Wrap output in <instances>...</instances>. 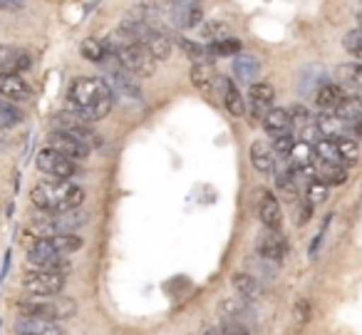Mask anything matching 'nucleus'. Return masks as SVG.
Returning <instances> with one entry per match:
<instances>
[{"label":"nucleus","mask_w":362,"mask_h":335,"mask_svg":"<svg viewBox=\"0 0 362 335\" xmlns=\"http://www.w3.org/2000/svg\"><path fill=\"white\" fill-rule=\"evenodd\" d=\"M67 102H70V110L77 112L82 120L100 122L115 107V92L110 82L102 77H77L67 90Z\"/></svg>","instance_id":"1"},{"label":"nucleus","mask_w":362,"mask_h":335,"mask_svg":"<svg viewBox=\"0 0 362 335\" xmlns=\"http://www.w3.org/2000/svg\"><path fill=\"white\" fill-rule=\"evenodd\" d=\"M82 249V239L77 234H52L35 239L28 249V261L33 268H45V271H62L67 273L70 263L65 256L75 254Z\"/></svg>","instance_id":"2"},{"label":"nucleus","mask_w":362,"mask_h":335,"mask_svg":"<svg viewBox=\"0 0 362 335\" xmlns=\"http://www.w3.org/2000/svg\"><path fill=\"white\" fill-rule=\"evenodd\" d=\"M30 199L42 214H67L85 201V191L67 179H45L33 186Z\"/></svg>","instance_id":"3"},{"label":"nucleus","mask_w":362,"mask_h":335,"mask_svg":"<svg viewBox=\"0 0 362 335\" xmlns=\"http://www.w3.org/2000/svg\"><path fill=\"white\" fill-rule=\"evenodd\" d=\"M107 45H110L112 55L117 57V62H119L124 70H129L132 75H136V77L154 75V70H156L154 55H151V52L146 50L141 42L132 40L127 33L117 30L115 38H112V40H107Z\"/></svg>","instance_id":"4"},{"label":"nucleus","mask_w":362,"mask_h":335,"mask_svg":"<svg viewBox=\"0 0 362 335\" xmlns=\"http://www.w3.org/2000/svg\"><path fill=\"white\" fill-rule=\"evenodd\" d=\"M23 288L30 295H37V298H50V295H57L65 288V273L62 271H45V268L25 271Z\"/></svg>","instance_id":"5"},{"label":"nucleus","mask_w":362,"mask_h":335,"mask_svg":"<svg viewBox=\"0 0 362 335\" xmlns=\"http://www.w3.org/2000/svg\"><path fill=\"white\" fill-rule=\"evenodd\" d=\"M52 125H55V130L60 132H67V135L77 137V140L87 142L90 147H97L100 144V135H97L95 130H92V122L82 120L77 112H57L55 117H52Z\"/></svg>","instance_id":"6"},{"label":"nucleus","mask_w":362,"mask_h":335,"mask_svg":"<svg viewBox=\"0 0 362 335\" xmlns=\"http://www.w3.org/2000/svg\"><path fill=\"white\" fill-rule=\"evenodd\" d=\"M35 164H37V169H40L42 174L52 176V179H70V176L77 171L75 159L60 154V152L52 149V147H45V149L37 152Z\"/></svg>","instance_id":"7"},{"label":"nucleus","mask_w":362,"mask_h":335,"mask_svg":"<svg viewBox=\"0 0 362 335\" xmlns=\"http://www.w3.org/2000/svg\"><path fill=\"white\" fill-rule=\"evenodd\" d=\"M18 310H21L23 318H40V320H60L67 318L72 313V305L67 303H55V300H42V298H33L25 300V303H18Z\"/></svg>","instance_id":"8"},{"label":"nucleus","mask_w":362,"mask_h":335,"mask_svg":"<svg viewBox=\"0 0 362 335\" xmlns=\"http://www.w3.org/2000/svg\"><path fill=\"white\" fill-rule=\"evenodd\" d=\"M288 169H291V174L296 179H300V176H310L313 179L315 176V152H313V144L296 140L291 154H288Z\"/></svg>","instance_id":"9"},{"label":"nucleus","mask_w":362,"mask_h":335,"mask_svg":"<svg viewBox=\"0 0 362 335\" xmlns=\"http://www.w3.org/2000/svg\"><path fill=\"white\" fill-rule=\"evenodd\" d=\"M256 254L261 256L263 261H273V263H281L288 254V244L283 239L281 231L266 229L256 241Z\"/></svg>","instance_id":"10"},{"label":"nucleus","mask_w":362,"mask_h":335,"mask_svg":"<svg viewBox=\"0 0 362 335\" xmlns=\"http://www.w3.org/2000/svg\"><path fill=\"white\" fill-rule=\"evenodd\" d=\"M47 147H52V149H57L60 154L70 157V159H85L87 154H90L92 147L87 144V142L77 140V137L67 135V132H50V137H47Z\"/></svg>","instance_id":"11"},{"label":"nucleus","mask_w":362,"mask_h":335,"mask_svg":"<svg viewBox=\"0 0 362 335\" xmlns=\"http://www.w3.org/2000/svg\"><path fill=\"white\" fill-rule=\"evenodd\" d=\"M192 82L202 95L214 97L216 95V90H221L223 77L216 72L214 62H197V65L192 67Z\"/></svg>","instance_id":"12"},{"label":"nucleus","mask_w":362,"mask_h":335,"mask_svg":"<svg viewBox=\"0 0 362 335\" xmlns=\"http://www.w3.org/2000/svg\"><path fill=\"white\" fill-rule=\"evenodd\" d=\"M273 100H276V90H273V85H268L266 80H258V82H253V85H248L246 110H251L256 117L263 120V115L273 107Z\"/></svg>","instance_id":"13"},{"label":"nucleus","mask_w":362,"mask_h":335,"mask_svg":"<svg viewBox=\"0 0 362 335\" xmlns=\"http://www.w3.org/2000/svg\"><path fill=\"white\" fill-rule=\"evenodd\" d=\"M258 219H261L263 229L281 231L283 226V211L278 199L271 191H258Z\"/></svg>","instance_id":"14"},{"label":"nucleus","mask_w":362,"mask_h":335,"mask_svg":"<svg viewBox=\"0 0 362 335\" xmlns=\"http://www.w3.org/2000/svg\"><path fill=\"white\" fill-rule=\"evenodd\" d=\"M30 65H33V57L25 50L13 45H0V75H8V72L21 75Z\"/></svg>","instance_id":"15"},{"label":"nucleus","mask_w":362,"mask_h":335,"mask_svg":"<svg viewBox=\"0 0 362 335\" xmlns=\"http://www.w3.org/2000/svg\"><path fill=\"white\" fill-rule=\"evenodd\" d=\"M0 95L13 102H25V100H30L33 90L21 75L8 72V75H0Z\"/></svg>","instance_id":"16"},{"label":"nucleus","mask_w":362,"mask_h":335,"mask_svg":"<svg viewBox=\"0 0 362 335\" xmlns=\"http://www.w3.org/2000/svg\"><path fill=\"white\" fill-rule=\"evenodd\" d=\"M317 130H320L322 137H327V140H340V137H350V122L342 120L337 112H325L322 110V115L315 120Z\"/></svg>","instance_id":"17"},{"label":"nucleus","mask_w":362,"mask_h":335,"mask_svg":"<svg viewBox=\"0 0 362 335\" xmlns=\"http://www.w3.org/2000/svg\"><path fill=\"white\" fill-rule=\"evenodd\" d=\"M345 97H347V92H345V87H342L340 82H325V85L315 92L317 107H320V110H325V112H335Z\"/></svg>","instance_id":"18"},{"label":"nucleus","mask_w":362,"mask_h":335,"mask_svg":"<svg viewBox=\"0 0 362 335\" xmlns=\"http://www.w3.org/2000/svg\"><path fill=\"white\" fill-rule=\"evenodd\" d=\"M263 130H266L271 137L293 132V122H291L288 110H283V107H271V110L263 115Z\"/></svg>","instance_id":"19"},{"label":"nucleus","mask_w":362,"mask_h":335,"mask_svg":"<svg viewBox=\"0 0 362 335\" xmlns=\"http://www.w3.org/2000/svg\"><path fill=\"white\" fill-rule=\"evenodd\" d=\"M251 164L258 174H273L276 171V154L266 142H253L251 144Z\"/></svg>","instance_id":"20"},{"label":"nucleus","mask_w":362,"mask_h":335,"mask_svg":"<svg viewBox=\"0 0 362 335\" xmlns=\"http://www.w3.org/2000/svg\"><path fill=\"white\" fill-rule=\"evenodd\" d=\"M315 176L325 186H340L347 181V166L337 164V161H320L315 159Z\"/></svg>","instance_id":"21"},{"label":"nucleus","mask_w":362,"mask_h":335,"mask_svg":"<svg viewBox=\"0 0 362 335\" xmlns=\"http://www.w3.org/2000/svg\"><path fill=\"white\" fill-rule=\"evenodd\" d=\"M16 335H62V328L52 323V320L21 318L16 325Z\"/></svg>","instance_id":"22"},{"label":"nucleus","mask_w":362,"mask_h":335,"mask_svg":"<svg viewBox=\"0 0 362 335\" xmlns=\"http://www.w3.org/2000/svg\"><path fill=\"white\" fill-rule=\"evenodd\" d=\"M233 75L243 82V85H253L261 77V62L253 55H236L233 60Z\"/></svg>","instance_id":"23"},{"label":"nucleus","mask_w":362,"mask_h":335,"mask_svg":"<svg viewBox=\"0 0 362 335\" xmlns=\"http://www.w3.org/2000/svg\"><path fill=\"white\" fill-rule=\"evenodd\" d=\"M221 100H223V107H226L233 117L246 115V100H243V95L238 92V87H236V82H233V80H223Z\"/></svg>","instance_id":"24"},{"label":"nucleus","mask_w":362,"mask_h":335,"mask_svg":"<svg viewBox=\"0 0 362 335\" xmlns=\"http://www.w3.org/2000/svg\"><path fill=\"white\" fill-rule=\"evenodd\" d=\"M174 21L181 28H197L204 21V11L199 3H184V6H174Z\"/></svg>","instance_id":"25"},{"label":"nucleus","mask_w":362,"mask_h":335,"mask_svg":"<svg viewBox=\"0 0 362 335\" xmlns=\"http://www.w3.org/2000/svg\"><path fill=\"white\" fill-rule=\"evenodd\" d=\"M80 52L85 60L95 62V65H105V60L110 57V45L105 40H97V38H87L80 45Z\"/></svg>","instance_id":"26"},{"label":"nucleus","mask_w":362,"mask_h":335,"mask_svg":"<svg viewBox=\"0 0 362 335\" xmlns=\"http://www.w3.org/2000/svg\"><path fill=\"white\" fill-rule=\"evenodd\" d=\"M233 288L243 300H256L261 295V285L251 273H233Z\"/></svg>","instance_id":"27"},{"label":"nucleus","mask_w":362,"mask_h":335,"mask_svg":"<svg viewBox=\"0 0 362 335\" xmlns=\"http://www.w3.org/2000/svg\"><path fill=\"white\" fill-rule=\"evenodd\" d=\"M276 189H278V196H281L283 201H288V204H293V201L298 199V194H300L298 179L291 174V169L281 171V174L276 176Z\"/></svg>","instance_id":"28"},{"label":"nucleus","mask_w":362,"mask_h":335,"mask_svg":"<svg viewBox=\"0 0 362 335\" xmlns=\"http://www.w3.org/2000/svg\"><path fill=\"white\" fill-rule=\"evenodd\" d=\"M337 147V159H340L342 166H355L357 159H360V149H357V142L352 137H340L335 140Z\"/></svg>","instance_id":"29"},{"label":"nucleus","mask_w":362,"mask_h":335,"mask_svg":"<svg viewBox=\"0 0 362 335\" xmlns=\"http://www.w3.org/2000/svg\"><path fill=\"white\" fill-rule=\"evenodd\" d=\"M144 47L151 52V55H154V60H156V62H159V60H166V57L171 55V40H169V38H166L161 30H154V33H151L149 40L144 42Z\"/></svg>","instance_id":"30"},{"label":"nucleus","mask_w":362,"mask_h":335,"mask_svg":"<svg viewBox=\"0 0 362 335\" xmlns=\"http://www.w3.org/2000/svg\"><path fill=\"white\" fill-rule=\"evenodd\" d=\"M335 75H337V80H340V85L362 90V62H350V65L337 67Z\"/></svg>","instance_id":"31"},{"label":"nucleus","mask_w":362,"mask_h":335,"mask_svg":"<svg viewBox=\"0 0 362 335\" xmlns=\"http://www.w3.org/2000/svg\"><path fill=\"white\" fill-rule=\"evenodd\" d=\"M209 52H211V57H228V55H238L241 52V40H236V38H223V40H216V42H206Z\"/></svg>","instance_id":"32"},{"label":"nucleus","mask_w":362,"mask_h":335,"mask_svg":"<svg viewBox=\"0 0 362 335\" xmlns=\"http://www.w3.org/2000/svg\"><path fill=\"white\" fill-rule=\"evenodd\" d=\"M176 42H179V47L184 52H187L192 60L197 62H211V52H209L206 45H199V42L194 40H187V38H176Z\"/></svg>","instance_id":"33"},{"label":"nucleus","mask_w":362,"mask_h":335,"mask_svg":"<svg viewBox=\"0 0 362 335\" xmlns=\"http://www.w3.org/2000/svg\"><path fill=\"white\" fill-rule=\"evenodd\" d=\"M246 303L248 300L243 298H226L221 300V305H218V310H221L223 320H236V318H243V313H246Z\"/></svg>","instance_id":"34"},{"label":"nucleus","mask_w":362,"mask_h":335,"mask_svg":"<svg viewBox=\"0 0 362 335\" xmlns=\"http://www.w3.org/2000/svg\"><path fill=\"white\" fill-rule=\"evenodd\" d=\"M325 70H320V67H308L305 72H303V80H300V92H310L313 87H315V92L320 90L322 85H325Z\"/></svg>","instance_id":"35"},{"label":"nucleus","mask_w":362,"mask_h":335,"mask_svg":"<svg viewBox=\"0 0 362 335\" xmlns=\"http://www.w3.org/2000/svg\"><path fill=\"white\" fill-rule=\"evenodd\" d=\"M23 122V112L18 110L11 102L0 100V130H8V127H16Z\"/></svg>","instance_id":"36"},{"label":"nucleus","mask_w":362,"mask_h":335,"mask_svg":"<svg viewBox=\"0 0 362 335\" xmlns=\"http://www.w3.org/2000/svg\"><path fill=\"white\" fill-rule=\"evenodd\" d=\"M325 199H327V186L322 184V181L317 179V176H313V179L308 181V196H305V201L313 206V209H315V206L322 204Z\"/></svg>","instance_id":"37"},{"label":"nucleus","mask_w":362,"mask_h":335,"mask_svg":"<svg viewBox=\"0 0 362 335\" xmlns=\"http://www.w3.org/2000/svg\"><path fill=\"white\" fill-rule=\"evenodd\" d=\"M335 112L342 117V120L352 122L357 115H362V100H360V97H345V100L340 102V107H337Z\"/></svg>","instance_id":"38"},{"label":"nucleus","mask_w":362,"mask_h":335,"mask_svg":"<svg viewBox=\"0 0 362 335\" xmlns=\"http://www.w3.org/2000/svg\"><path fill=\"white\" fill-rule=\"evenodd\" d=\"M202 38L206 42L223 40V38H228V28L223 25V23H218V21H209L206 25L202 28Z\"/></svg>","instance_id":"39"},{"label":"nucleus","mask_w":362,"mask_h":335,"mask_svg":"<svg viewBox=\"0 0 362 335\" xmlns=\"http://www.w3.org/2000/svg\"><path fill=\"white\" fill-rule=\"evenodd\" d=\"M342 47H345V50L350 52L352 57L362 60V30H360V28H357V30L347 33L345 40H342Z\"/></svg>","instance_id":"40"},{"label":"nucleus","mask_w":362,"mask_h":335,"mask_svg":"<svg viewBox=\"0 0 362 335\" xmlns=\"http://www.w3.org/2000/svg\"><path fill=\"white\" fill-rule=\"evenodd\" d=\"M273 140V154H281V157H288L293 149V144H296V137H293V132H288V135H276L271 137Z\"/></svg>","instance_id":"41"},{"label":"nucleus","mask_w":362,"mask_h":335,"mask_svg":"<svg viewBox=\"0 0 362 335\" xmlns=\"http://www.w3.org/2000/svg\"><path fill=\"white\" fill-rule=\"evenodd\" d=\"M288 115H291L293 127H298V130H303V127L310 125V112H308L303 105H293L291 110H288Z\"/></svg>","instance_id":"42"},{"label":"nucleus","mask_w":362,"mask_h":335,"mask_svg":"<svg viewBox=\"0 0 362 335\" xmlns=\"http://www.w3.org/2000/svg\"><path fill=\"white\" fill-rule=\"evenodd\" d=\"M350 137L352 140H362V115H357L355 120L350 122Z\"/></svg>","instance_id":"43"},{"label":"nucleus","mask_w":362,"mask_h":335,"mask_svg":"<svg viewBox=\"0 0 362 335\" xmlns=\"http://www.w3.org/2000/svg\"><path fill=\"white\" fill-rule=\"evenodd\" d=\"M310 214H313V206L308 204V201H303L300 211H298V224H308V219H310Z\"/></svg>","instance_id":"44"},{"label":"nucleus","mask_w":362,"mask_h":335,"mask_svg":"<svg viewBox=\"0 0 362 335\" xmlns=\"http://www.w3.org/2000/svg\"><path fill=\"white\" fill-rule=\"evenodd\" d=\"M221 335H248V333H246V330H241V328H233V325H226Z\"/></svg>","instance_id":"45"},{"label":"nucleus","mask_w":362,"mask_h":335,"mask_svg":"<svg viewBox=\"0 0 362 335\" xmlns=\"http://www.w3.org/2000/svg\"><path fill=\"white\" fill-rule=\"evenodd\" d=\"M21 0H0V8H18Z\"/></svg>","instance_id":"46"},{"label":"nucleus","mask_w":362,"mask_h":335,"mask_svg":"<svg viewBox=\"0 0 362 335\" xmlns=\"http://www.w3.org/2000/svg\"><path fill=\"white\" fill-rule=\"evenodd\" d=\"M184 3H199V0H174V6H184Z\"/></svg>","instance_id":"47"},{"label":"nucleus","mask_w":362,"mask_h":335,"mask_svg":"<svg viewBox=\"0 0 362 335\" xmlns=\"http://www.w3.org/2000/svg\"><path fill=\"white\" fill-rule=\"evenodd\" d=\"M206 335H221L218 330H206Z\"/></svg>","instance_id":"48"},{"label":"nucleus","mask_w":362,"mask_h":335,"mask_svg":"<svg viewBox=\"0 0 362 335\" xmlns=\"http://www.w3.org/2000/svg\"><path fill=\"white\" fill-rule=\"evenodd\" d=\"M360 30H362V16H360Z\"/></svg>","instance_id":"49"},{"label":"nucleus","mask_w":362,"mask_h":335,"mask_svg":"<svg viewBox=\"0 0 362 335\" xmlns=\"http://www.w3.org/2000/svg\"><path fill=\"white\" fill-rule=\"evenodd\" d=\"M360 100H362V95H360Z\"/></svg>","instance_id":"50"}]
</instances>
